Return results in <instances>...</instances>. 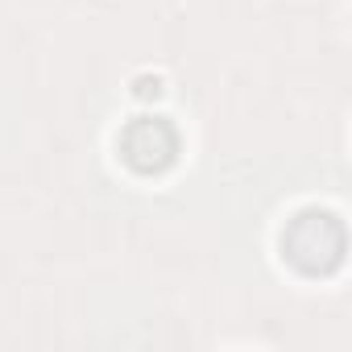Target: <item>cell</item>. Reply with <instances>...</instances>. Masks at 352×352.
<instances>
[{"label":"cell","mask_w":352,"mask_h":352,"mask_svg":"<svg viewBox=\"0 0 352 352\" xmlns=\"http://www.w3.org/2000/svg\"><path fill=\"white\" fill-rule=\"evenodd\" d=\"M120 145H124L129 166H137V170H162L174 162V129L166 120H153V116L129 124Z\"/></svg>","instance_id":"6da1fadb"}]
</instances>
